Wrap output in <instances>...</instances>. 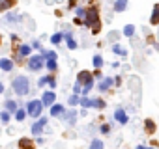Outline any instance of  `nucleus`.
I'll list each match as a JSON object with an SVG mask.
<instances>
[{
  "instance_id": "nucleus-28",
  "label": "nucleus",
  "mask_w": 159,
  "mask_h": 149,
  "mask_svg": "<svg viewBox=\"0 0 159 149\" xmlns=\"http://www.w3.org/2000/svg\"><path fill=\"white\" fill-rule=\"evenodd\" d=\"M112 50H114V54H120V56H125V54H127V52H125L122 47H118V45H114V47H112Z\"/></svg>"
},
{
  "instance_id": "nucleus-5",
  "label": "nucleus",
  "mask_w": 159,
  "mask_h": 149,
  "mask_svg": "<svg viewBox=\"0 0 159 149\" xmlns=\"http://www.w3.org/2000/svg\"><path fill=\"white\" fill-rule=\"evenodd\" d=\"M43 60H45V56H32V58L28 60V67H30L32 71H39V69L43 67Z\"/></svg>"
},
{
  "instance_id": "nucleus-7",
  "label": "nucleus",
  "mask_w": 159,
  "mask_h": 149,
  "mask_svg": "<svg viewBox=\"0 0 159 149\" xmlns=\"http://www.w3.org/2000/svg\"><path fill=\"white\" fill-rule=\"evenodd\" d=\"M155 130H157L155 121H153V119H144V132H146L148 136H152V134H155Z\"/></svg>"
},
{
  "instance_id": "nucleus-33",
  "label": "nucleus",
  "mask_w": 159,
  "mask_h": 149,
  "mask_svg": "<svg viewBox=\"0 0 159 149\" xmlns=\"http://www.w3.org/2000/svg\"><path fill=\"white\" fill-rule=\"evenodd\" d=\"M101 132H103V134H109V132H111V125L103 123V125H101Z\"/></svg>"
},
{
  "instance_id": "nucleus-32",
  "label": "nucleus",
  "mask_w": 159,
  "mask_h": 149,
  "mask_svg": "<svg viewBox=\"0 0 159 149\" xmlns=\"http://www.w3.org/2000/svg\"><path fill=\"white\" fill-rule=\"evenodd\" d=\"M45 58H47V60H56V52L49 50V52H45Z\"/></svg>"
},
{
  "instance_id": "nucleus-16",
  "label": "nucleus",
  "mask_w": 159,
  "mask_h": 149,
  "mask_svg": "<svg viewBox=\"0 0 159 149\" xmlns=\"http://www.w3.org/2000/svg\"><path fill=\"white\" fill-rule=\"evenodd\" d=\"M133 34H135V26H133V24H125V26H124V36L131 37Z\"/></svg>"
},
{
  "instance_id": "nucleus-40",
  "label": "nucleus",
  "mask_w": 159,
  "mask_h": 149,
  "mask_svg": "<svg viewBox=\"0 0 159 149\" xmlns=\"http://www.w3.org/2000/svg\"><path fill=\"white\" fill-rule=\"evenodd\" d=\"M4 92V86H2V82H0V93H2Z\"/></svg>"
},
{
  "instance_id": "nucleus-23",
  "label": "nucleus",
  "mask_w": 159,
  "mask_h": 149,
  "mask_svg": "<svg viewBox=\"0 0 159 149\" xmlns=\"http://www.w3.org/2000/svg\"><path fill=\"white\" fill-rule=\"evenodd\" d=\"M94 65H96V69H101V65H103V58L98 54V56H94Z\"/></svg>"
},
{
  "instance_id": "nucleus-37",
  "label": "nucleus",
  "mask_w": 159,
  "mask_h": 149,
  "mask_svg": "<svg viewBox=\"0 0 159 149\" xmlns=\"http://www.w3.org/2000/svg\"><path fill=\"white\" fill-rule=\"evenodd\" d=\"M94 77H96V79H101L103 74H101V71H99V69H96V71H94Z\"/></svg>"
},
{
  "instance_id": "nucleus-18",
  "label": "nucleus",
  "mask_w": 159,
  "mask_h": 149,
  "mask_svg": "<svg viewBox=\"0 0 159 149\" xmlns=\"http://www.w3.org/2000/svg\"><path fill=\"white\" fill-rule=\"evenodd\" d=\"M6 110H8V112H17V110H19V108H17V103H15V101H8V103H6Z\"/></svg>"
},
{
  "instance_id": "nucleus-27",
  "label": "nucleus",
  "mask_w": 159,
  "mask_h": 149,
  "mask_svg": "<svg viewBox=\"0 0 159 149\" xmlns=\"http://www.w3.org/2000/svg\"><path fill=\"white\" fill-rule=\"evenodd\" d=\"M60 41H62V34H54V36L51 37V43H52V45H58Z\"/></svg>"
},
{
  "instance_id": "nucleus-24",
  "label": "nucleus",
  "mask_w": 159,
  "mask_h": 149,
  "mask_svg": "<svg viewBox=\"0 0 159 149\" xmlns=\"http://www.w3.org/2000/svg\"><path fill=\"white\" fill-rule=\"evenodd\" d=\"M90 149H103V142L101 140H94L90 143Z\"/></svg>"
},
{
  "instance_id": "nucleus-26",
  "label": "nucleus",
  "mask_w": 159,
  "mask_h": 149,
  "mask_svg": "<svg viewBox=\"0 0 159 149\" xmlns=\"http://www.w3.org/2000/svg\"><path fill=\"white\" fill-rule=\"evenodd\" d=\"M19 52H21V56H28V54H30V47H28V45H21Z\"/></svg>"
},
{
  "instance_id": "nucleus-2",
  "label": "nucleus",
  "mask_w": 159,
  "mask_h": 149,
  "mask_svg": "<svg viewBox=\"0 0 159 149\" xmlns=\"http://www.w3.org/2000/svg\"><path fill=\"white\" fill-rule=\"evenodd\" d=\"M28 88H30L28 79H25V77H17V79L13 80V92H15L17 95H25V93H28Z\"/></svg>"
},
{
  "instance_id": "nucleus-22",
  "label": "nucleus",
  "mask_w": 159,
  "mask_h": 149,
  "mask_svg": "<svg viewBox=\"0 0 159 149\" xmlns=\"http://www.w3.org/2000/svg\"><path fill=\"white\" fill-rule=\"evenodd\" d=\"M105 106H107V103H105L103 99H94V108H99V110H101V108H105Z\"/></svg>"
},
{
  "instance_id": "nucleus-6",
  "label": "nucleus",
  "mask_w": 159,
  "mask_h": 149,
  "mask_svg": "<svg viewBox=\"0 0 159 149\" xmlns=\"http://www.w3.org/2000/svg\"><path fill=\"white\" fill-rule=\"evenodd\" d=\"M54 101H56L54 92H45V93H43V99H41L43 106H52V104H54Z\"/></svg>"
},
{
  "instance_id": "nucleus-13",
  "label": "nucleus",
  "mask_w": 159,
  "mask_h": 149,
  "mask_svg": "<svg viewBox=\"0 0 159 149\" xmlns=\"http://www.w3.org/2000/svg\"><path fill=\"white\" fill-rule=\"evenodd\" d=\"M125 8H127V0H116V2H114V11L116 13L124 11Z\"/></svg>"
},
{
  "instance_id": "nucleus-30",
  "label": "nucleus",
  "mask_w": 159,
  "mask_h": 149,
  "mask_svg": "<svg viewBox=\"0 0 159 149\" xmlns=\"http://www.w3.org/2000/svg\"><path fill=\"white\" fill-rule=\"evenodd\" d=\"M47 67L49 71H56V60H47Z\"/></svg>"
},
{
  "instance_id": "nucleus-38",
  "label": "nucleus",
  "mask_w": 159,
  "mask_h": 149,
  "mask_svg": "<svg viewBox=\"0 0 159 149\" xmlns=\"http://www.w3.org/2000/svg\"><path fill=\"white\" fill-rule=\"evenodd\" d=\"M49 84H51V86H52V88H54V86H56V80H54V79H52V77H49Z\"/></svg>"
},
{
  "instance_id": "nucleus-14",
  "label": "nucleus",
  "mask_w": 159,
  "mask_h": 149,
  "mask_svg": "<svg viewBox=\"0 0 159 149\" xmlns=\"http://www.w3.org/2000/svg\"><path fill=\"white\" fill-rule=\"evenodd\" d=\"M0 69L2 71H11L13 69V62L11 60H0Z\"/></svg>"
},
{
  "instance_id": "nucleus-3",
  "label": "nucleus",
  "mask_w": 159,
  "mask_h": 149,
  "mask_svg": "<svg viewBox=\"0 0 159 149\" xmlns=\"http://www.w3.org/2000/svg\"><path fill=\"white\" fill-rule=\"evenodd\" d=\"M77 82L81 84V86H86V84L94 82V73H90V71H81V73L77 74Z\"/></svg>"
},
{
  "instance_id": "nucleus-8",
  "label": "nucleus",
  "mask_w": 159,
  "mask_h": 149,
  "mask_svg": "<svg viewBox=\"0 0 159 149\" xmlns=\"http://www.w3.org/2000/svg\"><path fill=\"white\" fill-rule=\"evenodd\" d=\"M114 119H116L118 123H122V125H125V123L129 121V117H127L125 110H122V108H116V112H114Z\"/></svg>"
},
{
  "instance_id": "nucleus-29",
  "label": "nucleus",
  "mask_w": 159,
  "mask_h": 149,
  "mask_svg": "<svg viewBox=\"0 0 159 149\" xmlns=\"http://www.w3.org/2000/svg\"><path fill=\"white\" fill-rule=\"evenodd\" d=\"M69 104H71V106H75V104H81V99H79L77 95H71V97H69Z\"/></svg>"
},
{
  "instance_id": "nucleus-31",
  "label": "nucleus",
  "mask_w": 159,
  "mask_h": 149,
  "mask_svg": "<svg viewBox=\"0 0 159 149\" xmlns=\"http://www.w3.org/2000/svg\"><path fill=\"white\" fill-rule=\"evenodd\" d=\"M73 93H75V95H79V93H83V86L79 84V82H77V84L73 86Z\"/></svg>"
},
{
  "instance_id": "nucleus-35",
  "label": "nucleus",
  "mask_w": 159,
  "mask_h": 149,
  "mask_svg": "<svg viewBox=\"0 0 159 149\" xmlns=\"http://www.w3.org/2000/svg\"><path fill=\"white\" fill-rule=\"evenodd\" d=\"M66 117H67V121H69V123H73V121H75V117H77V114H75V112H69Z\"/></svg>"
},
{
  "instance_id": "nucleus-9",
  "label": "nucleus",
  "mask_w": 159,
  "mask_h": 149,
  "mask_svg": "<svg viewBox=\"0 0 159 149\" xmlns=\"http://www.w3.org/2000/svg\"><path fill=\"white\" fill-rule=\"evenodd\" d=\"M150 23H152L153 26L159 24V4L153 6V10H152V17H150Z\"/></svg>"
},
{
  "instance_id": "nucleus-10",
  "label": "nucleus",
  "mask_w": 159,
  "mask_h": 149,
  "mask_svg": "<svg viewBox=\"0 0 159 149\" xmlns=\"http://www.w3.org/2000/svg\"><path fill=\"white\" fill-rule=\"evenodd\" d=\"M111 86H112V79H111V77H107V79H101V82H99V86H98V88H99V92H107Z\"/></svg>"
},
{
  "instance_id": "nucleus-39",
  "label": "nucleus",
  "mask_w": 159,
  "mask_h": 149,
  "mask_svg": "<svg viewBox=\"0 0 159 149\" xmlns=\"http://www.w3.org/2000/svg\"><path fill=\"white\" fill-rule=\"evenodd\" d=\"M137 149H152V147H146V145H137Z\"/></svg>"
},
{
  "instance_id": "nucleus-36",
  "label": "nucleus",
  "mask_w": 159,
  "mask_h": 149,
  "mask_svg": "<svg viewBox=\"0 0 159 149\" xmlns=\"http://www.w3.org/2000/svg\"><path fill=\"white\" fill-rule=\"evenodd\" d=\"M47 82H49V77H43V79H39V82H38V84H39V86H45Z\"/></svg>"
},
{
  "instance_id": "nucleus-4",
  "label": "nucleus",
  "mask_w": 159,
  "mask_h": 149,
  "mask_svg": "<svg viewBox=\"0 0 159 149\" xmlns=\"http://www.w3.org/2000/svg\"><path fill=\"white\" fill-rule=\"evenodd\" d=\"M41 108H43V103H39V101H30L28 103V114L34 116V117H39Z\"/></svg>"
},
{
  "instance_id": "nucleus-17",
  "label": "nucleus",
  "mask_w": 159,
  "mask_h": 149,
  "mask_svg": "<svg viewBox=\"0 0 159 149\" xmlns=\"http://www.w3.org/2000/svg\"><path fill=\"white\" fill-rule=\"evenodd\" d=\"M81 104H83V108H90V106H94V99L83 97V99H81Z\"/></svg>"
},
{
  "instance_id": "nucleus-25",
  "label": "nucleus",
  "mask_w": 159,
  "mask_h": 149,
  "mask_svg": "<svg viewBox=\"0 0 159 149\" xmlns=\"http://www.w3.org/2000/svg\"><path fill=\"white\" fill-rule=\"evenodd\" d=\"M75 13H77V17H79V19H84V17H86V10H84V8H77V10H75Z\"/></svg>"
},
{
  "instance_id": "nucleus-1",
  "label": "nucleus",
  "mask_w": 159,
  "mask_h": 149,
  "mask_svg": "<svg viewBox=\"0 0 159 149\" xmlns=\"http://www.w3.org/2000/svg\"><path fill=\"white\" fill-rule=\"evenodd\" d=\"M84 26H88V28L92 30V34H99V30H101V21H99V10H98V6H90V8L86 10Z\"/></svg>"
},
{
  "instance_id": "nucleus-21",
  "label": "nucleus",
  "mask_w": 159,
  "mask_h": 149,
  "mask_svg": "<svg viewBox=\"0 0 159 149\" xmlns=\"http://www.w3.org/2000/svg\"><path fill=\"white\" fill-rule=\"evenodd\" d=\"M25 117H26V112H25L23 108H19V110L15 112V119H17V121H25Z\"/></svg>"
},
{
  "instance_id": "nucleus-15",
  "label": "nucleus",
  "mask_w": 159,
  "mask_h": 149,
  "mask_svg": "<svg viewBox=\"0 0 159 149\" xmlns=\"http://www.w3.org/2000/svg\"><path fill=\"white\" fill-rule=\"evenodd\" d=\"M64 114V106L62 104H52L51 106V116H62Z\"/></svg>"
},
{
  "instance_id": "nucleus-34",
  "label": "nucleus",
  "mask_w": 159,
  "mask_h": 149,
  "mask_svg": "<svg viewBox=\"0 0 159 149\" xmlns=\"http://www.w3.org/2000/svg\"><path fill=\"white\" fill-rule=\"evenodd\" d=\"M0 119H2L4 123H8V121H10V114H8V112H2V114H0Z\"/></svg>"
},
{
  "instance_id": "nucleus-12",
  "label": "nucleus",
  "mask_w": 159,
  "mask_h": 149,
  "mask_svg": "<svg viewBox=\"0 0 159 149\" xmlns=\"http://www.w3.org/2000/svg\"><path fill=\"white\" fill-rule=\"evenodd\" d=\"M19 147L21 149H34V142L28 138H23V140H19Z\"/></svg>"
},
{
  "instance_id": "nucleus-19",
  "label": "nucleus",
  "mask_w": 159,
  "mask_h": 149,
  "mask_svg": "<svg viewBox=\"0 0 159 149\" xmlns=\"http://www.w3.org/2000/svg\"><path fill=\"white\" fill-rule=\"evenodd\" d=\"M13 4H15V0H4V2L0 4V10H2V11H6V10H8V8H11Z\"/></svg>"
},
{
  "instance_id": "nucleus-20",
  "label": "nucleus",
  "mask_w": 159,
  "mask_h": 149,
  "mask_svg": "<svg viewBox=\"0 0 159 149\" xmlns=\"http://www.w3.org/2000/svg\"><path fill=\"white\" fill-rule=\"evenodd\" d=\"M66 41H67V47H69V49H77V43H75V39L71 37V34H66Z\"/></svg>"
},
{
  "instance_id": "nucleus-11",
  "label": "nucleus",
  "mask_w": 159,
  "mask_h": 149,
  "mask_svg": "<svg viewBox=\"0 0 159 149\" xmlns=\"http://www.w3.org/2000/svg\"><path fill=\"white\" fill-rule=\"evenodd\" d=\"M45 123H47V119H39L38 123H34V125H32V134H39V132L43 130Z\"/></svg>"
}]
</instances>
